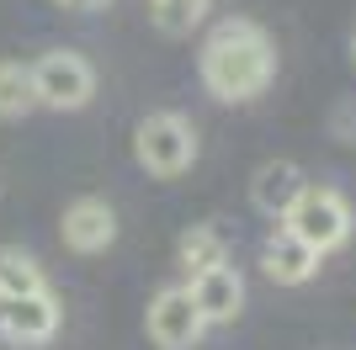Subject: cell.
Segmentation results:
<instances>
[{"label": "cell", "instance_id": "1", "mask_svg": "<svg viewBox=\"0 0 356 350\" xmlns=\"http://www.w3.org/2000/svg\"><path fill=\"white\" fill-rule=\"evenodd\" d=\"M197 74H202V90L223 106L261 101L277 80V43L250 16H223L197 53Z\"/></svg>", "mask_w": 356, "mask_h": 350}, {"label": "cell", "instance_id": "2", "mask_svg": "<svg viewBox=\"0 0 356 350\" xmlns=\"http://www.w3.org/2000/svg\"><path fill=\"white\" fill-rule=\"evenodd\" d=\"M134 160L154 181H176L197 160V128L186 112H149L134 128Z\"/></svg>", "mask_w": 356, "mask_h": 350}, {"label": "cell", "instance_id": "3", "mask_svg": "<svg viewBox=\"0 0 356 350\" xmlns=\"http://www.w3.org/2000/svg\"><path fill=\"white\" fill-rule=\"evenodd\" d=\"M351 223H356V212H351V197L341 186H303L298 202L287 207L282 228L298 233L314 255H330V249H341L351 239Z\"/></svg>", "mask_w": 356, "mask_h": 350}, {"label": "cell", "instance_id": "4", "mask_svg": "<svg viewBox=\"0 0 356 350\" xmlns=\"http://www.w3.org/2000/svg\"><path fill=\"white\" fill-rule=\"evenodd\" d=\"M32 69V96H38V106H48V112H80V106H90V96H96V69H90L86 53H74V48H54V53H43L38 64H27Z\"/></svg>", "mask_w": 356, "mask_h": 350}, {"label": "cell", "instance_id": "5", "mask_svg": "<svg viewBox=\"0 0 356 350\" xmlns=\"http://www.w3.org/2000/svg\"><path fill=\"white\" fill-rule=\"evenodd\" d=\"M144 324H149V340H154L160 350H192V345H202V335H208V324H202V313H197L186 281L154 292Z\"/></svg>", "mask_w": 356, "mask_h": 350}, {"label": "cell", "instance_id": "6", "mask_svg": "<svg viewBox=\"0 0 356 350\" xmlns=\"http://www.w3.org/2000/svg\"><path fill=\"white\" fill-rule=\"evenodd\" d=\"M59 335V297L54 292H27V297H6L0 303V340L16 350H43Z\"/></svg>", "mask_w": 356, "mask_h": 350}, {"label": "cell", "instance_id": "7", "mask_svg": "<svg viewBox=\"0 0 356 350\" xmlns=\"http://www.w3.org/2000/svg\"><path fill=\"white\" fill-rule=\"evenodd\" d=\"M186 292H192V303L197 313H202V324H234L239 313H245V276H239V265L234 260H218L208 265L202 276L186 281Z\"/></svg>", "mask_w": 356, "mask_h": 350}, {"label": "cell", "instance_id": "8", "mask_svg": "<svg viewBox=\"0 0 356 350\" xmlns=\"http://www.w3.org/2000/svg\"><path fill=\"white\" fill-rule=\"evenodd\" d=\"M59 233L74 255H102L118 239V207L106 202V197H74L59 218Z\"/></svg>", "mask_w": 356, "mask_h": 350}, {"label": "cell", "instance_id": "9", "mask_svg": "<svg viewBox=\"0 0 356 350\" xmlns=\"http://www.w3.org/2000/svg\"><path fill=\"white\" fill-rule=\"evenodd\" d=\"M319 260H325V255H314V249L287 228H277L266 244H261V271H266V281H277V287H303V281L319 271Z\"/></svg>", "mask_w": 356, "mask_h": 350}, {"label": "cell", "instance_id": "10", "mask_svg": "<svg viewBox=\"0 0 356 350\" xmlns=\"http://www.w3.org/2000/svg\"><path fill=\"white\" fill-rule=\"evenodd\" d=\"M303 186H309V181H303V170H298L293 160H271V165H261L255 181H250V207L282 223L287 207L298 202V191H303Z\"/></svg>", "mask_w": 356, "mask_h": 350}, {"label": "cell", "instance_id": "11", "mask_svg": "<svg viewBox=\"0 0 356 350\" xmlns=\"http://www.w3.org/2000/svg\"><path fill=\"white\" fill-rule=\"evenodd\" d=\"M218 260H229V233H223L218 223H197V228H186L176 239V265H181L186 281L202 276V271L218 265Z\"/></svg>", "mask_w": 356, "mask_h": 350}, {"label": "cell", "instance_id": "12", "mask_svg": "<svg viewBox=\"0 0 356 350\" xmlns=\"http://www.w3.org/2000/svg\"><path fill=\"white\" fill-rule=\"evenodd\" d=\"M48 276L43 265H38V255L22 244H0V303L6 297H27V292H43Z\"/></svg>", "mask_w": 356, "mask_h": 350}, {"label": "cell", "instance_id": "13", "mask_svg": "<svg viewBox=\"0 0 356 350\" xmlns=\"http://www.w3.org/2000/svg\"><path fill=\"white\" fill-rule=\"evenodd\" d=\"M208 11H213V0H149V22H154V32H165V38L197 32L208 22Z\"/></svg>", "mask_w": 356, "mask_h": 350}, {"label": "cell", "instance_id": "14", "mask_svg": "<svg viewBox=\"0 0 356 350\" xmlns=\"http://www.w3.org/2000/svg\"><path fill=\"white\" fill-rule=\"evenodd\" d=\"M38 106L32 96V69L22 58H0V117H27Z\"/></svg>", "mask_w": 356, "mask_h": 350}, {"label": "cell", "instance_id": "15", "mask_svg": "<svg viewBox=\"0 0 356 350\" xmlns=\"http://www.w3.org/2000/svg\"><path fill=\"white\" fill-rule=\"evenodd\" d=\"M54 6H64V11H96V6H106V0H54Z\"/></svg>", "mask_w": 356, "mask_h": 350}, {"label": "cell", "instance_id": "16", "mask_svg": "<svg viewBox=\"0 0 356 350\" xmlns=\"http://www.w3.org/2000/svg\"><path fill=\"white\" fill-rule=\"evenodd\" d=\"M351 58H356V38H351Z\"/></svg>", "mask_w": 356, "mask_h": 350}]
</instances>
